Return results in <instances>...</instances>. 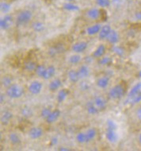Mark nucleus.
I'll return each mask as SVG.
<instances>
[{
	"label": "nucleus",
	"instance_id": "nucleus-1",
	"mask_svg": "<svg viewBox=\"0 0 141 151\" xmlns=\"http://www.w3.org/2000/svg\"><path fill=\"white\" fill-rule=\"evenodd\" d=\"M125 93L126 88L125 87V85L123 83H118V84H116L115 86L111 88L108 93V96L111 99L117 100V99H122L123 97L125 96Z\"/></svg>",
	"mask_w": 141,
	"mask_h": 151
},
{
	"label": "nucleus",
	"instance_id": "nucleus-2",
	"mask_svg": "<svg viewBox=\"0 0 141 151\" xmlns=\"http://www.w3.org/2000/svg\"><path fill=\"white\" fill-rule=\"evenodd\" d=\"M32 18H33V13L29 10L21 11L16 17V26H19V27L26 26L31 21Z\"/></svg>",
	"mask_w": 141,
	"mask_h": 151
},
{
	"label": "nucleus",
	"instance_id": "nucleus-3",
	"mask_svg": "<svg viewBox=\"0 0 141 151\" xmlns=\"http://www.w3.org/2000/svg\"><path fill=\"white\" fill-rule=\"evenodd\" d=\"M24 94L23 88L19 83H12L11 86L8 87L6 91V95L11 99H19Z\"/></svg>",
	"mask_w": 141,
	"mask_h": 151
},
{
	"label": "nucleus",
	"instance_id": "nucleus-4",
	"mask_svg": "<svg viewBox=\"0 0 141 151\" xmlns=\"http://www.w3.org/2000/svg\"><path fill=\"white\" fill-rule=\"evenodd\" d=\"M14 23L13 16L10 14H6L3 18L0 19V28L2 30H7L11 28L12 24Z\"/></svg>",
	"mask_w": 141,
	"mask_h": 151
},
{
	"label": "nucleus",
	"instance_id": "nucleus-5",
	"mask_svg": "<svg viewBox=\"0 0 141 151\" xmlns=\"http://www.w3.org/2000/svg\"><path fill=\"white\" fill-rule=\"evenodd\" d=\"M86 16L87 18L92 20V21H96L99 19L102 16V11L100 9L96 7H92L88 9L86 12Z\"/></svg>",
	"mask_w": 141,
	"mask_h": 151
},
{
	"label": "nucleus",
	"instance_id": "nucleus-6",
	"mask_svg": "<svg viewBox=\"0 0 141 151\" xmlns=\"http://www.w3.org/2000/svg\"><path fill=\"white\" fill-rule=\"evenodd\" d=\"M42 88H43V84H42L41 82L38 81H33L29 84L28 90H29V93L36 96V95H38L41 92Z\"/></svg>",
	"mask_w": 141,
	"mask_h": 151
},
{
	"label": "nucleus",
	"instance_id": "nucleus-7",
	"mask_svg": "<svg viewBox=\"0 0 141 151\" xmlns=\"http://www.w3.org/2000/svg\"><path fill=\"white\" fill-rule=\"evenodd\" d=\"M105 136L106 140L109 142L113 144L116 143L118 141V139H119V136H118V134L117 133L116 130L109 129V128H106L105 133Z\"/></svg>",
	"mask_w": 141,
	"mask_h": 151
},
{
	"label": "nucleus",
	"instance_id": "nucleus-8",
	"mask_svg": "<svg viewBox=\"0 0 141 151\" xmlns=\"http://www.w3.org/2000/svg\"><path fill=\"white\" fill-rule=\"evenodd\" d=\"M43 134L44 132H43L42 128L39 127H34L30 128L28 131V135L33 140H37V139L41 138L43 136Z\"/></svg>",
	"mask_w": 141,
	"mask_h": 151
},
{
	"label": "nucleus",
	"instance_id": "nucleus-9",
	"mask_svg": "<svg viewBox=\"0 0 141 151\" xmlns=\"http://www.w3.org/2000/svg\"><path fill=\"white\" fill-rule=\"evenodd\" d=\"M88 47V44L86 42H77L74 43L71 46V50L75 53H82L86 51Z\"/></svg>",
	"mask_w": 141,
	"mask_h": 151
},
{
	"label": "nucleus",
	"instance_id": "nucleus-10",
	"mask_svg": "<svg viewBox=\"0 0 141 151\" xmlns=\"http://www.w3.org/2000/svg\"><path fill=\"white\" fill-rule=\"evenodd\" d=\"M93 100L94 102V104L96 105V107H98V109L100 111H105L106 109L107 103H106V100L105 99V98H103L101 96H98L94 97Z\"/></svg>",
	"mask_w": 141,
	"mask_h": 151
},
{
	"label": "nucleus",
	"instance_id": "nucleus-11",
	"mask_svg": "<svg viewBox=\"0 0 141 151\" xmlns=\"http://www.w3.org/2000/svg\"><path fill=\"white\" fill-rule=\"evenodd\" d=\"M60 115H61V111H60V109L53 110L50 113V115L48 116L47 119H45V121L48 124H52L60 119Z\"/></svg>",
	"mask_w": 141,
	"mask_h": 151
},
{
	"label": "nucleus",
	"instance_id": "nucleus-12",
	"mask_svg": "<svg viewBox=\"0 0 141 151\" xmlns=\"http://www.w3.org/2000/svg\"><path fill=\"white\" fill-rule=\"evenodd\" d=\"M112 30V28L110 25H104V26H102L101 28V30L98 33V38H99L101 41H104V40L107 39L109 34H110V32Z\"/></svg>",
	"mask_w": 141,
	"mask_h": 151
},
{
	"label": "nucleus",
	"instance_id": "nucleus-13",
	"mask_svg": "<svg viewBox=\"0 0 141 151\" xmlns=\"http://www.w3.org/2000/svg\"><path fill=\"white\" fill-rule=\"evenodd\" d=\"M85 107H86V112L90 115H97L100 111L98 109V107H96V105L94 104V100H89V101L86 102Z\"/></svg>",
	"mask_w": 141,
	"mask_h": 151
},
{
	"label": "nucleus",
	"instance_id": "nucleus-14",
	"mask_svg": "<svg viewBox=\"0 0 141 151\" xmlns=\"http://www.w3.org/2000/svg\"><path fill=\"white\" fill-rule=\"evenodd\" d=\"M141 91V81L136 83L135 85H134L132 88L130 89V91H128V95H127V98H126V100L125 103L128 102L129 99H131L133 96H135L136 94H138L140 91Z\"/></svg>",
	"mask_w": 141,
	"mask_h": 151
},
{
	"label": "nucleus",
	"instance_id": "nucleus-15",
	"mask_svg": "<svg viewBox=\"0 0 141 151\" xmlns=\"http://www.w3.org/2000/svg\"><path fill=\"white\" fill-rule=\"evenodd\" d=\"M78 73L80 80H85L86 78H87L89 76L90 73V68L88 67V65H81L78 69Z\"/></svg>",
	"mask_w": 141,
	"mask_h": 151
},
{
	"label": "nucleus",
	"instance_id": "nucleus-16",
	"mask_svg": "<svg viewBox=\"0 0 141 151\" xmlns=\"http://www.w3.org/2000/svg\"><path fill=\"white\" fill-rule=\"evenodd\" d=\"M110 82V76H102V77H100V78L98 79L96 84H97V86L99 88L105 89L108 86H109Z\"/></svg>",
	"mask_w": 141,
	"mask_h": 151
},
{
	"label": "nucleus",
	"instance_id": "nucleus-17",
	"mask_svg": "<svg viewBox=\"0 0 141 151\" xmlns=\"http://www.w3.org/2000/svg\"><path fill=\"white\" fill-rule=\"evenodd\" d=\"M102 26V25L99 23L94 24V25L87 27V29H86V34H88L89 36H94V35H96V34L99 33Z\"/></svg>",
	"mask_w": 141,
	"mask_h": 151
},
{
	"label": "nucleus",
	"instance_id": "nucleus-18",
	"mask_svg": "<svg viewBox=\"0 0 141 151\" xmlns=\"http://www.w3.org/2000/svg\"><path fill=\"white\" fill-rule=\"evenodd\" d=\"M109 43L112 45H115L117 44L118 42H119V40H120V36H119V34H118V32L114 30V29H112L111 32H110V34H109V36H108L107 39Z\"/></svg>",
	"mask_w": 141,
	"mask_h": 151
},
{
	"label": "nucleus",
	"instance_id": "nucleus-19",
	"mask_svg": "<svg viewBox=\"0 0 141 151\" xmlns=\"http://www.w3.org/2000/svg\"><path fill=\"white\" fill-rule=\"evenodd\" d=\"M105 51H106V48L104 45H100L97 47L96 50H94V52H93V57H94V58L99 59V58L104 57Z\"/></svg>",
	"mask_w": 141,
	"mask_h": 151
},
{
	"label": "nucleus",
	"instance_id": "nucleus-20",
	"mask_svg": "<svg viewBox=\"0 0 141 151\" xmlns=\"http://www.w3.org/2000/svg\"><path fill=\"white\" fill-rule=\"evenodd\" d=\"M70 93L69 90L67 88L60 89V91H58L57 96H56V99H57L58 103H63V101H65V99H67V97L68 96V95Z\"/></svg>",
	"mask_w": 141,
	"mask_h": 151
},
{
	"label": "nucleus",
	"instance_id": "nucleus-21",
	"mask_svg": "<svg viewBox=\"0 0 141 151\" xmlns=\"http://www.w3.org/2000/svg\"><path fill=\"white\" fill-rule=\"evenodd\" d=\"M13 119V114L10 111H5L1 115V122L3 125H7Z\"/></svg>",
	"mask_w": 141,
	"mask_h": 151
},
{
	"label": "nucleus",
	"instance_id": "nucleus-22",
	"mask_svg": "<svg viewBox=\"0 0 141 151\" xmlns=\"http://www.w3.org/2000/svg\"><path fill=\"white\" fill-rule=\"evenodd\" d=\"M62 86V81L60 79H54L48 84V89L50 91H55Z\"/></svg>",
	"mask_w": 141,
	"mask_h": 151
},
{
	"label": "nucleus",
	"instance_id": "nucleus-23",
	"mask_svg": "<svg viewBox=\"0 0 141 151\" xmlns=\"http://www.w3.org/2000/svg\"><path fill=\"white\" fill-rule=\"evenodd\" d=\"M63 9L67 11H70V12H75V11H79V6L78 5H76L72 2H66L63 5Z\"/></svg>",
	"mask_w": 141,
	"mask_h": 151
},
{
	"label": "nucleus",
	"instance_id": "nucleus-24",
	"mask_svg": "<svg viewBox=\"0 0 141 151\" xmlns=\"http://www.w3.org/2000/svg\"><path fill=\"white\" fill-rule=\"evenodd\" d=\"M68 77L71 83H77L80 80L79 76H78V71L75 70V69H70L68 71Z\"/></svg>",
	"mask_w": 141,
	"mask_h": 151
},
{
	"label": "nucleus",
	"instance_id": "nucleus-25",
	"mask_svg": "<svg viewBox=\"0 0 141 151\" xmlns=\"http://www.w3.org/2000/svg\"><path fill=\"white\" fill-rule=\"evenodd\" d=\"M56 73V68L53 65H49L45 71V75L43 76L44 80H49V79L52 78Z\"/></svg>",
	"mask_w": 141,
	"mask_h": 151
},
{
	"label": "nucleus",
	"instance_id": "nucleus-26",
	"mask_svg": "<svg viewBox=\"0 0 141 151\" xmlns=\"http://www.w3.org/2000/svg\"><path fill=\"white\" fill-rule=\"evenodd\" d=\"M9 140H10V142H11L12 145H19V144L21 143V138L20 136L18 134L15 132H11L9 134Z\"/></svg>",
	"mask_w": 141,
	"mask_h": 151
},
{
	"label": "nucleus",
	"instance_id": "nucleus-27",
	"mask_svg": "<svg viewBox=\"0 0 141 151\" xmlns=\"http://www.w3.org/2000/svg\"><path fill=\"white\" fill-rule=\"evenodd\" d=\"M112 51L114 54L117 55L118 57H120V58H122L125 54V50L122 46H120V45H114L112 47Z\"/></svg>",
	"mask_w": 141,
	"mask_h": 151
},
{
	"label": "nucleus",
	"instance_id": "nucleus-28",
	"mask_svg": "<svg viewBox=\"0 0 141 151\" xmlns=\"http://www.w3.org/2000/svg\"><path fill=\"white\" fill-rule=\"evenodd\" d=\"M76 141L78 142V143L80 144H85L90 142L86 132H79V133L77 134V135H76Z\"/></svg>",
	"mask_w": 141,
	"mask_h": 151
},
{
	"label": "nucleus",
	"instance_id": "nucleus-29",
	"mask_svg": "<svg viewBox=\"0 0 141 151\" xmlns=\"http://www.w3.org/2000/svg\"><path fill=\"white\" fill-rule=\"evenodd\" d=\"M21 115H22V117L26 118V119H29L31 118L33 115V110L28 106H24L23 107H21Z\"/></svg>",
	"mask_w": 141,
	"mask_h": 151
},
{
	"label": "nucleus",
	"instance_id": "nucleus-30",
	"mask_svg": "<svg viewBox=\"0 0 141 151\" xmlns=\"http://www.w3.org/2000/svg\"><path fill=\"white\" fill-rule=\"evenodd\" d=\"M37 66V63L34 62L33 60H28V61H26L24 64V68H25V70H26L27 72H29V73L35 72Z\"/></svg>",
	"mask_w": 141,
	"mask_h": 151
},
{
	"label": "nucleus",
	"instance_id": "nucleus-31",
	"mask_svg": "<svg viewBox=\"0 0 141 151\" xmlns=\"http://www.w3.org/2000/svg\"><path fill=\"white\" fill-rule=\"evenodd\" d=\"M32 29L37 33H41V32L44 31L45 25L41 22H34L32 24Z\"/></svg>",
	"mask_w": 141,
	"mask_h": 151
},
{
	"label": "nucleus",
	"instance_id": "nucleus-32",
	"mask_svg": "<svg viewBox=\"0 0 141 151\" xmlns=\"http://www.w3.org/2000/svg\"><path fill=\"white\" fill-rule=\"evenodd\" d=\"M141 103V91L138 94H136L135 96H133L131 99H129L128 102L125 103V104H130V105H136L137 104Z\"/></svg>",
	"mask_w": 141,
	"mask_h": 151
},
{
	"label": "nucleus",
	"instance_id": "nucleus-33",
	"mask_svg": "<svg viewBox=\"0 0 141 151\" xmlns=\"http://www.w3.org/2000/svg\"><path fill=\"white\" fill-rule=\"evenodd\" d=\"M86 134L87 137H88V139H89V142H91L94 139V138L97 137V134H98V131L95 128L91 127L87 129L86 131Z\"/></svg>",
	"mask_w": 141,
	"mask_h": 151
},
{
	"label": "nucleus",
	"instance_id": "nucleus-34",
	"mask_svg": "<svg viewBox=\"0 0 141 151\" xmlns=\"http://www.w3.org/2000/svg\"><path fill=\"white\" fill-rule=\"evenodd\" d=\"M113 63V59L110 57H107V56H105L102 58H99L98 60V64L101 66H107V65H111Z\"/></svg>",
	"mask_w": 141,
	"mask_h": 151
},
{
	"label": "nucleus",
	"instance_id": "nucleus-35",
	"mask_svg": "<svg viewBox=\"0 0 141 151\" xmlns=\"http://www.w3.org/2000/svg\"><path fill=\"white\" fill-rule=\"evenodd\" d=\"M1 83L4 88H7L8 87H10L12 84V78L10 76H4L1 79Z\"/></svg>",
	"mask_w": 141,
	"mask_h": 151
},
{
	"label": "nucleus",
	"instance_id": "nucleus-36",
	"mask_svg": "<svg viewBox=\"0 0 141 151\" xmlns=\"http://www.w3.org/2000/svg\"><path fill=\"white\" fill-rule=\"evenodd\" d=\"M63 50H64V49H63V47L62 45H60V46H53L52 48H50L48 53H49L50 56H56V54L61 53Z\"/></svg>",
	"mask_w": 141,
	"mask_h": 151
},
{
	"label": "nucleus",
	"instance_id": "nucleus-37",
	"mask_svg": "<svg viewBox=\"0 0 141 151\" xmlns=\"http://www.w3.org/2000/svg\"><path fill=\"white\" fill-rule=\"evenodd\" d=\"M46 67L44 65H37L35 73L37 74V76H39L41 78H43V76L45 75V71H46Z\"/></svg>",
	"mask_w": 141,
	"mask_h": 151
},
{
	"label": "nucleus",
	"instance_id": "nucleus-38",
	"mask_svg": "<svg viewBox=\"0 0 141 151\" xmlns=\"http://www.w3.org/2000/svg\"><path fill=\"white\" fill-rule=\"evenodd\" d=\"M82 57L79 55V53H75V54H73L70 56L69 59H68V61L71 65H76L81 61Z\"/></svg>",
	"mask_w": 141,
	"mask_h": 151
},
{
	"label": "nucleus",
	"instance_id": "nucleus-39",
	"mask_svg": "<svg viewBox=\"0 0 141 151\" xmlns=\"http://www.w3.org/2000/svg\"><path fill=\"white\" fill-rule=\"evenodd\" d=\"M11 5L7 2H1L0 3V11L3 14H8L11 11Z\"/></svg>",
	"mask_w": 141,
	"mask_h": 151
},
{
	"label": "nucleus",
	"instance_id": "nucleus-40",
	"mask_svg": "<svg viewBox=\"0 0 141 151\" xmlns=\"http://www.w3.org/2000/svg\"><path fill=\"white\" fill-rule=\"evenodd\" d=\"M96 4L101 8H107L111 5V0H95Z\"/></svg>",
	"mask_w": 141,
	"mask_h": 151
},
{
	"label": "nucleus",
	"instance_id": "nucleus-41",
	"mask_svg": "<svg viewBox=\"0 0 141 151\" xmlns=\"http://www.w3.org/2000/svg\"><path fill=\"white\" fill-rule=\"evenodd\" d=\"M51 112H52V110H51L50 107H44L41 111V117L42 119H46Z\"/></svg>",
	"mask_w": 141,
	"mask_h": 151
},
{
	"label": "nucleus",
	"instance_id": "nucleus-42",
	"mask_svg": "<svg viewBox=\"0 0 141 151\" xmlns=\"http://www.w3.org/2000/svg\"><path fill=\"white\" fill-rule=\"evenodd\" d=\"M106 128L117 130V129H118V125H117V123L113 119H108L106 121Z\"/></svg>",
	"mask_w": 141,
	"mask_h": 151
},
{
	"label": "nucleus",
	"instance_id": "nucleus-43",
	"mask_svg": "<svg viewBox=\"0 0 141 151\" xmlns=\"http://www.w3.org/2000/svg\"><path fill=\"white\" fill-rule=\"evenodd\" d=\"M90 84L88 82H86L85 81H83L80 82L79 83V88L81 89V91H88L90 89Z\"/></svg>",
	"mask_w": 141,
	"mask_h": 151
},
{
	"label": "nucleus",
	"instance_id": "nucleus-44",
	"mask_svg": "<svg viewBox=\"0 0 141 151\" xmlns=\"http://www.w3.org/2000/svg\"><path fill=\"white\" fill-rule=\"evenodd\" d=\"M58 142H59V139H58L57 137H52L51 138V141H50V145L51 146H56V145H57Z\"/></svg>",
	"mask_w": 141,
	"mask_h": 151
},
{
	"label": "nucleus",
	"instance_id": "nucleus-45",
	"mask_svg": "<svg viewBox=\"0 0 141 151\" xmlns=\"http://www.w3.org/2000/svg\"><path fill=\"white\" fill-rule=\"evenodd\" d=\"M136 118H137V119L141 122V106L140 107H139L138 108L136 109Z\"/></svg>",
	"mask_w": 141,
	"mask_h": 151
},
{
	"label": "nucleus",
	"instance_id": "nucleus-46",
	"mask_svg": "<svg viewBox=\"0 0 141 151\" xmlns=\"http://www.w3.org/2000/svg\"><path fill=\"white\" fill-rule=\"evenodd\" d=\"M134 18H135V19L137 20V21L141 22V11L135 12V14H134Z\"/></svg>",
	"mask_w": 141,
	"mask_h": 151
},
{
	"label": "nucleus",
	"instance_id": "nucleus-47",
	"mask_svg": "<svg viewBox=\"0 0 141 151\" xmlns=\"http://www.w3.org/2000/svg\"><path fill=\"white\" fill-rule=\"evenodd\" d=\"M5 98L6 96L4 94H1V95H0V103H1V104H3V102L5 101Z\"/></svg>",
	"mask_w": 141,
	"mask_h": 151
},
{
	"label": "nucleus",
	"instance_id": "nucleus-48",
	"mask_svg": "<svg viewBox=\"0 0 141 151\" xmlns=\"http://www.w3.org/2000/svg\"><path fill=\"white\" fill-rule=\"evenodd\" d=\"M93 58H94L93 56H92V57H86V58H85V61H89V62H91V61H93Z\"/></svg>",
	"mask_w": 141,
	"mask_h": 151
},
{
	"label": "nucleus",
	"instance_id": "nucleus-49",
	"mask_svg": "<svg viewBox=\"0 0 141 151\" xmlns=\"http://www.w3.org/2000/svg\"><path fill=\"white\" fill-rule=\"evenodd\" d=\"M59 150L60 151H69L70 150V149L67 148V147H63V146H61L59 148Z\"/></svg>",
	"mask_w": 141,
	"mask_h": 151
},
{
	"label": "nucleus",
	"instance_id": "nucleus-50",
	"mask_svg": "<svg viewBox=\"0 0 141 151\" xmlns=\"http://www.w3.org/2000/svg\"><path fill=\"white\" fill-rule=\"evenodd\" d=\"M138 142L139 144L141 146V132L139 134V135H138Z\"/></svg>",
	"mask_w": 141,
	"mask_h": 151
},
{
	"label": "nucleus",
	"instance_id": "nucleus-51",
	"mask_svg": "<svg viewBox=\"0 0 141 151\" xmlns=\"http://www.w3.org/2000/svg\"><path fill=\"white\" fill-rule=\"evenodd\" d=\"M138 77L139 78H141V70L138 73Z\"/></svg>",
	"mask_w": 141,
	"mask_h": 151
},
{
	"label": "nucleus",
	"instance_id": "nucleus-52",
	"mask_svg": "<svg viewBox=\"0 0 141 151\" xmlns=\"http://www.w3.org/2000/svg\"><path fill=\"white\" fill-rule=\"evenodd\" d=\"M67 2H74L75 0H66Z\"/></svg>",
	"mask_w": 141,
	"mask_h": 151
},
{
	"label": "nucleus",
	"instance_id": "nucleus-53",
	"mask_svg": "<svg viewBox=\"0 0 141 151\" xmlns=\"http://www.w3.org/2000/svg\"><path fill=\"white\" fill-rule=\"evenodd\" d=\"M124 1H126V2H130L132 0H124Z\"/></svg>",
	"mask_w": 141,
	"mask_h": 151
}]
</instances>
